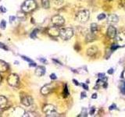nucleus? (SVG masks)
<instances>
[{
	"instance_id": "nucleus-23",
	"label": "nucleus",
	"mask_w": 125,
	"mask_h": 117,
	"mask_svg": "<svg viewBox=\"0 0 125 117\" xmlns=\"http://www.w3.org/2000/svg\"><path fill=\"white\" fill-rule=\"evenodd\" d=\"M38 30L37 29H35V30H34L33 31H32V33H31V35H30V36H31V38H33V39H34L35 38H36L37 37V34H38Z\"/></svg>"
},
{
	"instance_id": "nucleus-4",
	"label": "nucleus",
	"mask_w": 125,
	"mask_h": 117,
	"mask_svg": "<svg viewBox=\"0 0 125 117\" xmlns=\"http://www.w3.org/2000/svg\"><path fill=\"white\" fill-rule=\"evenodd\" d=\"M73 35V30L70 27H64L60 29V36L63 40H69Z\"/></svg>"
},
{
	"instance_id": "nucleus-40",
	"label": "nucleus",
	"mask_w": 125,
	"mask_h": 117,
	"mask_svg": "<svg viewBox=\"0 0 125 117\" xmlns=\"http://www.w3.org/2000/svg\"><path fill=\"white\" fill-rule=\"evenodd\" d=\"M39 60H40L41 62H44V63H46V62H47V61L45 59V58H39Z\"/></svg>"
},
{
	"instance_id": "nucleus-29",
	"label": "nucleus",
	"mask_w": 125,
	"mask_h": 117,
	"mask_svg": "<svg viewBox=\"0 0 125 117\" xmlns=\"http://www.w3.org/2000/svg\"><path fill=\"white\" fill-rule=\"evenodd\" d=\"M95 108L92 107L91 109H90V112H89V114L91 115V116H93L94 115V113H95Z\"/></svg>"
},
{
	"instance_id": "nucleus-28",
	"label": "nucleus",
	"mask_w": 125,
	"mask_h": 117,
	"mask_svg": "<svg viewBox=\"0 0 125 117\" xmlns=\"http://www.w3.org/2000/svg\"><path fill=\"white\" fill-rule=\"evenodd\" d=\"M88 116V115H87V112H86V109L83 108V111H82L81 114L79 115L78 116Z\"/></svg>"
},
{
	"instance_id": "nucleus-7",
	"label": "nucleus",
	"mask_w": 125,
	"mask_h": 117,
	"mask_svg": "<svg viewBox=\"0 0 125 117\" xmlns=\"http://www.w3.org/2000/svg\"><path fill=\"white\" fill-rule=\"evenodd\" d=\"M7 82L12 87H17L19 84V77L15 73H12L8 77Z\"/></svg>"
},
{
	"instance_id": "nucleus-10",
	"label": "nucleus",
	"mask_w": 125,
	"mask_h": 117,
	"mask_svg": "<svg viewBox=\"0 0 125 117\" xmlns=\"http://www.w3.org/2000/svg\"><path fill=\"white\" fill-rule=\"evenodd\" d=\"M54 87L52 84H45L44 85L41 89V93L43 95H48L49 94L53 91Z\"/></svg>"
},
{
	"instance_id": "nucleus-31",
	"label": "nucleus",
	"mask_w": 125,
	"mask_h": 117,
	"mask_svg": "<svg viewBox=\"0 0 125 117\" xmlns=\"http://www.w3.org/2000/svg\"><path fill=\"white\" fill-rule=\"evenodd\" d=\"M0 49H5V50H8L7 47L5 45H4V44H2V43H1V42H0Z\"/></svg>"
},
{
	"instance_id": "nucleus-21",
	"label": "nucleus",
	"mask_w": 125,
	"mask_h": 117,
	"mask_svg": "<svg viewBox=\"0 0 125 117\" xmlns=\"http://www.w3.org/2000/svg\"><path fill=\"white\" fill-rule=\"evenodd\" d=\"M98 31V25L96 23H93L91 24V32L93 34H95Z\"/></svg>"
},
{
	"instance_id": "nucleus-22",
	"label": "nucleus",
	"mask_w": 125,
	"mask_h": 117,
	"mask_svg": "<svg viewBox=\"0 0 125 117\" xmlns=\"http://www.w3.org/2000/svg\"><path fill=\"white\" fill-rule=\"evenodd\" d=\"M35 116H38L37 113H35L34 112H25L24 115H23V117H35Z\"/></svg>"
},
{
	"instance_id": "nucleus-41",
	"label": "nucleus",
	"mask_w": 125,
	"mask_h": 117,
	"mask_svg": "<svg viewBox=\"0 0 125 117\" xmlns=\"http://www.w3.org/2000/svg\"><path fill=\"white\" fill-rule=\"evenodd\" d=\"M86 97V94L85 92H82L81 93V98H85Z\"/></svg>"
},
{
	"instance_id": "nucleus-45",
	"label": "nucleus",
	"mask_w": 125,
	"mask_h": 117,
	"mask_svg": "<svg viewBox=\"0 0 125 117\" xmlns=\"http://www.w3.org/2000/svg\"><path fill=\"white\" fill-rule=\"evenodd\" d=\"M1 80H2V78H1V76H0V83H1Z\"/></svg>"
},
{
	"instance_id": "nucleus-1",
	"label": "nucleus",
	"mask_w": 125,
	"mask_h": 117,
	"mask_svg": "<svg viewBox=\"0 0 125 117\" xmlns=\"http://www.w3.org/2000/svg\"><path fill=\"white\" fill-rule=\"evenodd\" d=\"M25 113V110L21 107H13L7 108L3 112L5 116H13V117H22Z\"/></svg>"
},
{
	"instance_id": "nucleus-17",
	"label": "nucleus",
	"mask_w": 125,
	"mask_h": 117,
	"mask_svg": "<svg viewBox=\"0 0 125 117\" xmlns=\"http://www.w3.org/2000/svg\"><path fill=\"white\" fill-rule=\"evenodd\" d=\"M9 68V66L5 62H3L2 60H0V71L1 72H3V71H6Z\"/></svg>"
},
{
	"instance_id": "nucleus-19",
	"label": "nucleus",
	"mask_w": 125,
	"mask_h": 117,
	"mask_svg": "<svg viewBox=\"0 0 125 117\" xmlns=\"http://www.w3.org/2000/svg\"><path fill=\"white\" fill-rule=\"evenodd\" d=\"M120 91L123 95H125V82L121 81L120 84Z\"/></svg>"
},
{
	"instance_id": "nucleus-12",
	"label": "nucleus",
	"mask_w": 125,
	"mask_h": 117,
	"mask_svg": "<svg viewBox=\"0 0 125 117\" xmlns=\"http://www.w3.org/2000/svg\"><path fill=\"white\" fill-rule=\"evenodd\" d=\"M116 29L113 26H109L107 30V35L109 38H114L116 35Z\"/></svg>"
},
{
	"instance_id": "nucleus-27",
	"label": "nucleus",
	"mask_w": 125,
	"mask_h": 117,
	"mask_svg": "<svg viewBox=\"0 0 125 117\" xmlns=\"http://www.w3.org/2000/svg\"><path fill=\"white\" fill-rule=\"evenodd\" d=\"M0 27H1L2 29H5L6 27V23L5 20H2L1 22V24H0Z\"/></svg>"
},
{
	"instance_id": "nucleus-42",
	"label": "nucleus",
	"mask_w": 125,
	"mask_h": 117,
	"mask_svg": "<svg viewBox=\"0 0 125 117\" xmlns=\"http://www.w3.org/2000/svg\"><path fill=\"white\" fill-rule=\"evenodd\" d=\"M30 66H34V67H35V66H37V65H36V63H34V62H31V64H30Z\"/></svg>"
},
{
	"instance_id": "nucleus-44",
	"label": "nucleus",
	"mask_w": 125,
	"mask_h": 117,
	"mask_svg": "<svg viewBox=\"0 0 125 117\" xmlns=\"http://www.w3.org/2000/svg\"><path fill=\"white\" fill-rule=\"evenodd\" d=\"M14 19H15V17H10V20L11 21H13Z\"/></svg>"
},
{
	"instance_id": "nucleus-32",
	"label": "nucleus",
	"mask_w": 125,
	"mask_h": 117,
	"mask_svg": "<svg viewBox=\"0 0 125 117\" xmlns=\"http://www.w3.org/2000/svg\"><path fill=\"white\" fill-rule=\"evenodd\" d=\"M118 45H116V44H113V45H112V47H111V50L113 51H113H114V50H116L117 48H118Z\"/></svg>"
},
{
	"instance_id": "nucleus-2",
	"label": "nucleus",
	"mask_w": 125,
	"mask_h": 117,
	"mask_svg": "<svg viewBox=\"0 0 125 117\" xmlns=\"http://www.w3.org/2000/svg\"><path fill=\"white\" fill-rule=\"evenodd\" d=\"M37 8V3L34 0H26L23 3L21 10L24 13H31Z\"/></svg>"
},
{
	"instance_id": "nucleus-24",
	"label": "nucleus",
	"mask_w": 125,
	"mask_h": 117,
	"mask_svg": "<svg viewBox=\"0 0 125 117\" xmlns=\"http://www.w3.org/2000/svg\"><path fill=\"white\" fill-rule=\"evenodd\" d=\"M53 2L57 6H60L63 3V0H53Z\"/></svg>"
},
{
	"instance_id": "nucleus-37",
	"label": "nucleus",
	"mask_w": 125,
	"mask_h": 117,
	"mask_svg": "<svg viewBox=\"0 0 125 117\" xmlns=\"http://www.w3.org/2000/svg\"><path fill=\"white\" fill-rule=\"evenodd\" d=\"M108 73L109 74H113V69H109L108 70Z\"/></svg>"
},
{
	"instance_id": "nucleus-5",
	"label": "nucleus",
	"mask_w": 125,
	"mask_h": 117,
	"mask_svg": "<svg viewBox=\"0 0 125 117\" xmlns=\"http://www.w3.org/2000/svg\"><path fill=\"white\" fill-rule=\"evenodd\" d=\"M90 17L89 11L87 10H83L79 11L76 15V20L80 23H85L88 20Z\"/></svg>"
},
{
	"instance_id": "nucleus-34",
	"label": "nucleus",
	"mask_w": 125,
	"mask_h": 117,
	"mask_svg": "<svg viewBox=\"0 0 125 117\" xmlns=\"http://www.w3.org/2000/svg\"><path fill=\"white\" fill-rule=\"evenodd\" d=\"M82 87H83V88H84V90H86V91H88V85H87V84H82Z\"/></svg>"
},
{
	"instance_id": "nucleus-20",
	"label": "nucleus",
	"mask_w": 125,
	"mask_h": 117,
	"mask_svg": "<svg viewBox=\"0 0 125 117\" xmlns=\"http://www.w3.org/2000/svg\"><path fill=\"white\" fill-rule=\"evenodd\" d=\"M42 5L43 8H45V9H49L50 6L49 0H42Z\"/></svg>"
},
{
	"instance_id": "nucleus-39",
	"label": "nucleus",
	"mask_w": 125,
	"mask_h": 117,
	"mask_svg": "<svg viewBox=\"0 0 125 117\" xmlns=\"http://www.w3.org/2000/svg\"><path fill=\"white\" fill-rule=\"evenodd\" d=\"M73 83H74V84H75V85H77V86H78V85H79V83H78V82L76 80H73Z\"/></svg>"
},
{
	"instance_id": "nucleus-16",
	"label": "nucleus",
	"mask_w": 125,
	"mask_h": 117,
	"mask_svg": "<svg viewBox=\"0 0 125 117\" xmlns=\"http://www.w3.org/2000/svg\"><path fill=\"white\" fill-rule=\"evenodd\" d=\"M107 20H108V21L110 23H117L119 20V17H117L116 14H110V15H109Z\"/></svg>"
},
{
	"instance_id": "nucleus-38",
	"label": "nucleus",
	"mask_w": 125,
	"mask_h": 117,
	"mask_svg": "<svg viewBox=\"0 0 125 117\" xmlns=\"http://www.w3.org/2000/svg\"><path fill=\"white\" fill-rule=\"evenodd\" d=\"M92 98H93V99L97 98V95H96V94H93L92 96Z\"/></svg>"
},
{
	"instance_id": "nucleus-8",
	"label": "nucleus",
	"mask_w": 125,
	"mask_h": 117,
	"mask_svg": "<svg viewBox=\"0 0 125 117\" xmlns=\"http://www.w3.org/2000/svg\"><path fill=\"white\" fill-rule=\"evenodd\" d=\"M52 23L54 24V26H57L60 27L64 24L65 23V20L64 18L60 15H56L53 16L52 17Z\"/></svg>"
},
{
	"instance_id": "nucleus-26",
	"label": "nucleus",
	"mask_w": 125,
	"mask_h": 117,
	"mask_svg": "<svg viewBox=\"0 0 125 117\" xmlns=\"http://www.w3.org/2000/svg\"><path fill=\"white\" fill-rule=\"evenodd\" d=\"M97 18H98L99 20H104L105 18V15L104 13H101V14H99V16H98Z\"/></svg>"
},
{
	"instance_id": "nucleus-3",
	"label": "nucleus",
	"mask_w": 125,
	"mask_h": 117,
	"mask_svg": "<svg viewBox=\"0 0 125 117\" xmlns=\"http://www.w3.org/2000/svg\"><path fill=\"white\" fill-rule=\"evenodd\" d=\"M43 112L45 113L46 116H49V117H54L57 116L56 108L53 105H51V104L45 105V106L43 107Z\"/></svg>"
},
{
	"instance_id": "nucleus-9",
	"label": "nucleus",
	"mask_w": 125,
	"mask_h": 117,
	"mask_svg": "<svg viewBox=\"0 0 125 117\" xmlns=\"http://www.w3.org/2000/svg\"><path fill=\"white\" fill-rule=\"evenodd\" d=\"M21 103L25 106H31L33 104V98L30 95H24L21 96Z\"/></svg>"
},
{
	"instance_id": "nucleus-25",
	"label": "nucleus",
	"mask_w": 125,
	"mask_h": 117,
	"mask_svg": "<svg viewBox=\"0 0 125 117\" xmlns=\"http://www.w3.org/2000/svg\"><path fill=\"white\" fill-rule=\"evenodd\" d=\"M63 95H64V96H65V97H66V96H68V95H69V92H68V88H67V85H65Z\"/></svg>"
},
{
	"instance_id": "nucleus-35",
	"label": "nucleus",
	"mask_w": 125,
	"mask_h": 117,
	"mask_svg": "<svg viewBox=\"0 0 125 117\" xmlns=\"http://www.w3.org/2000/svg\"><path fill=\"white\" fill-rule=\"evenodd\" d=\"M116 107V105H115V104H113V105H111V106H109V110H113V109H115Z\"/></svg>"
},
{
	"instance_id": "nucleus-18",
	"label": "nucleus",
	"mask_w": 125,
	"mask_h": 117,
	"mask_svg": "<svg viewBox=\"0 0 125 117\" xmlns=\"http://www.w3.org/2000/svg\"><path fill=\"white\" fill-rule=\"evenodd\" d=\"M95 34H93V33H89L87 34V36H86V41L87 42H91V41H93L94 40H95V35H94Z\"/></svg>"
},
{
	"instance_id": "nucleus-30",
	"label": "nucleus",
	"mask_w": 125,
	"mask_h": 117,
	"mask_svg": "<svg viewBox=\"0 0 125 117\" xmlns=\"http://www.w3.org/2000/svg\"><path fill=\"white\" fill-rule=\"evenodd\" d=\"M22 57V58H23V59H24L25 61H27V62H32L33 61L32 60H31V59H30V58H27V57H26V56H21Z\"/></svg>"
},
{
	"instance_id": "nucleus-43",
	"label": "nucleus",
	"mask_w": 125,
	"mask_h": 117,
	"mask_svg": "<svg viewBox=\"0 0 125 117\" xmlns=\"http://www.w3.org/2000/svg\"><path fill=\"white\" fill-rule=\"evenodd\" d=\"M122 77H123V79L125 80V69H124V71L122 73Z\"/></svg>"
},
{
	"instance_id": "nucleus-15",
	"label": "nucleus",
	"mask_w": 125,
	"mask_h": 117,
	"mask_svg": "<svg viewBox=\"0 0 125 117\" xmlns=\"http://www.w3.org/2000/svg\"><path fill=\"white\" fill-rule=\"evenodd\" d=\"M45 73V68L44 66H37L36 69H35V74L38 77H42Z\"/></svg>"
},
{
	"instance_id": "nucleus-14",
	"label": "nucleus",
	"mask_w": 125,
	"mask_h": 117,
	"mask_svg": "<svg viewBox=\"0 0 125 117\" xmlns=\"http://www.w3.org/2000/svg\"><path fill=\"white\" fill-rule=\"evenodd\" d=\"M99 52V50L96 48L95 46H93V47H91V48H89L88 50H87V55L90 57H95L96 56V54Z\"/></svg>"
},
{
	"instance_id": "nucleus-11",
	"label": "nucleus",
	"mask_w": 125,
	"mask_h": 117,
	"mask_svg": "<svg viewBox=\"0 0 125 117\" xmlns=\"http://www.w3.org/2000/svg\"><path fill=\"white\" fill-rule=\"evenodd\" d=\"M47 33H48V34H49L50 36H52V37L60 36V28H59L57 26L49 27L48 30H47Z\"/></svg>"
},
{
	"instance_id": "nucleus-13",
	"label": "nucleus",
	"mask_w": 125,
	"mask_h": 117,
	"mask_svg": "<svg viewBox=\"0 0 125 117\" xmlns=\"http://www.w3.org/2000/svg\"><path fill=\"white\" fill-rule=\"evenodd\" d=\"M8 99L5 96L0 95V109H4L6 108L8 106Z\"/></svg>"
},
{
	"instance_id": "nucleus-6",
	"label": "nucleus",
	"mask_w": 125,
	"mask_h": 117,
	"mask_svg": "<svg viewBox=\"0 0 125 117\" xmlns=\"http://www.w3.org/2000/svg\"><path fill=\"white\" fill-rule=\"evenodd\" d=\"M115 38L116 40V44L119 47L125 46V32L124 31H120V32L116 33Z\"/></svg>"
},
{
	"instance_id": "nucleus-33",
	"label": "nucleus",
	"mask_w": 125,
	"mask_h": 117,
	"mask_svg": "<svg viewBox=\"0 0 125 117\" xmlns=\"http://www.w3.org/2000/svg\"><path fill=\"white\" fill-rule=\"evenodd\" d=\"M50 78H51V79H52V80H56V74H54V73H52V74H51V75H50Z\"/></svg>"
},
{
	"instance_id": "nucleus-36",
	"label": "nucleus",
	"mask_w": 125,
	"mask_h": 117,
	"mask_svg": "<svg viewBox=\"0 0 125 117\" xmlns=\"http://www.w3.org/2000/svg\"><path fill=\"white\" fill-rule=\"evenodd\" d=\"M0 10H1L2 12H4V13H6V10L3 6H1V7H0Z\"/></svg>"
},
{
	"instance_id": "nucleus-46",
	"label": "nucleus",
	"mask_w": 125,
	"mask_h": 117,
	"mask_svg": "<svg viewBox=\"0 0 125 117\" xmlns=\"http://www.w3.org/2000/svg\"><path fill=\"white\" fill-rule=\"evenodd\" d=\"M124 10H125V6H124Z\"/></svg>"
}]
</instances>
